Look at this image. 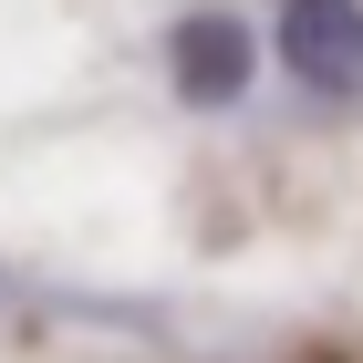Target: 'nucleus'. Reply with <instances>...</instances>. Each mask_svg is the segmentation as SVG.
I'll use <instances>...</instances> for the list:
<instances>
[{"instance_id": "1", "label": "nucleus", "mask_w": 363, "mask_h": 363, "mask_svg": "<svg viewBox=\"0 0 363 363\" xmlns=\"http://www.w3.org/2000/svg\"><path fill=\"white\" fill-rule=\"evenodd\" d=\"M280 62L322 104H363V0H280Z\"/></svg>"}, {"instance_id": "2", "label": "nucleus", "mask_w": 363, "mask_h": 363, "mask_svg": "<svg viewBox=\"0 0 363 363\" xmlns=\"http://www.w3.org/2000/svg\"><path fill=\"white\" fill-rule=\"evenodd\" d=\"M167 62H177V94H187V104H239L259 52H250V21H228V11H187L177 42H167Z\"/></svg>"}]
</instances>
